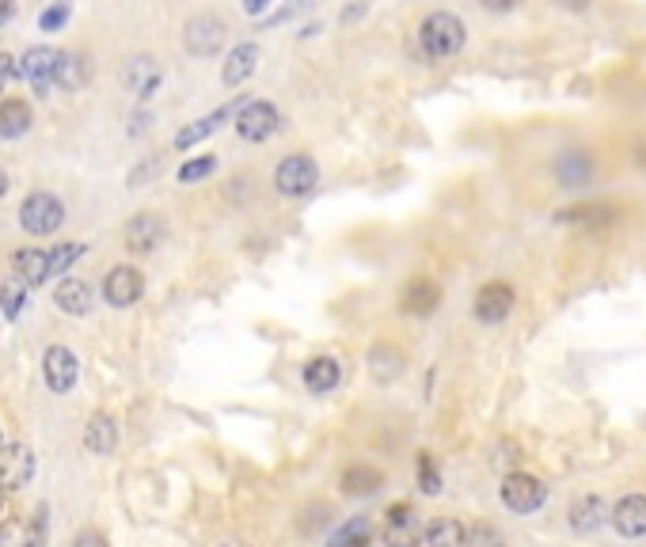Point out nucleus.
I'll list each match as a JSON object with an SVG mask.
<instances>
[{
	"mask_svg": "<svg viewBox=\"0 0 646 547\" xmlns=\"http://www.w3.org/2000/svg\"><path fill=\"white\" fill-rule=\"evenodd\" d=\"M4 517H12V510H8V491L0 487V521H4Z\"/></svg>",
	"mask_w": 646,
	"mask_h": 547,
	"instance_id": "c03bdc74",
	"label": "nucleus"
},
{
	"mask_svg": "<svg viewBox=\"0 0 646 547\" xmlns=\"http://www.w3.org/2000/svg\"><path fill=\"white\" fill-rule=\"evenodd\" d=\"M217 171V156H194L179 168V183H202Z\"/></svg>",
	"mask_w": 646,
	"mask_h": 547,
	"instance_id": "473e14b6",
	"label": "nucleus"
},
{
	"mask_svg": "<svg viewBox=\"0 0 646 547\" xmlns=\"http://www.w3.org/2000/svg\"><path fill=\"white\" fill-rule=\"evenodd\" d=\"M19 76V65H16V57L12 54H0V95L8 92V84Z\"/></svg>",
	"mask_w": 646,
	"mask_h": 547,
	"instance_id": "58836bf2",
	"label": "nucleus"
},
{
	"mask_svg": "<svg viewBox=\"0 0 646 547\" xmlns=\"http://www.w3.org/2000/svg\"><path fill=\"white\" fill-rule=\"evenodd\" d=\"M27 293H31V285L19 282L16 274H8V278L0 282V312H4V320H16L19 312H23Z\"/></svg>",
	"mask_w": 646,
	"mask_h": 547,
	"instance_id": "c85d7f7f",
	"label": "nucleus"
},
{
	"mask_svg": "<svg viewBox=\"0 0 646 547\" xmlns=\"http://www.w3.org/2000/svg\"><path fill=\"white\" fill-rule=\"evenodd\" d=\"M19 536H23V525H19L16 517H4L0 521V547H16Z\"/></svg>",
	"mask_w": 646,
	"mask_h": 547,
	"instance_id": "e433bc0d",
	"label": "nucleus"
},
{
	"mask_svg": "<svg viewBox=\"0 0 646 547\" xmlns=\"http://www.w3.org/2000/svg\"><path fill=\"white\" fill-rule=\"evenodd\" d=\"M240 111V103H225V107H217V111H209V114H202L198 122H187L183 130L175 133V149H194L198 141H206L209 133H217L221 126H225L232 114Z\"/></svg>",
	"mask_w": 646,
	"mask_h": 547,
	"instance_id": "ddd939ff",
	"label": "nucleus"
},
{
	"mask_svg": "<svg viewBox=\"0 0 646 547\" xmlns=\"http://www.w3.org/2000/svg\"><path fill=\"white\" fill-rule=\"evenodd\" d=\"M69 16H73V8H69L65 0H54V4H50V8L38 16V27H42L46 35H54V31H61V27L69 23Z\"/></svg>",
	"mask_w": 646,
	"mask_h": 547,
	"instance_id": "72a5a7b5",
	"label": "nucleus"
},
{
	"mask_svg": "<svg viewBox=\"0 0 646 547\" xmlns=\"http://www.w3.org/2000/svg\"><path fill=\"white\" fill-rule=\"evenodd\" d=\"M54 304L65 312V316H88V308H92V289L84 282H76V278H61L54 285Z\"/></svg>",
	"mask_w": 646,
	"mask_h": 547,
	"instance_id": "4be33fe9",
	"label": "nucleus"
},
{
	"mask_svg": "<svg viewBox=\"0 0 646 547\" xmlns=\"http://www.w3.org/2000/svg\"><path fill=\"white\" fill-rule=\"evenodd\" d=\"M369 369H373V377L377 380H392L403 373V358H399L392 346H373V354H369Z\"/></svg>",
	"mask_w": 646,
	"mask_h": 547,
	"instance_id": "7c9ffc66",
	"label": "nucleus"
},
{
	"mask_svg": "<svg viewBox=\"0 0 646 547\" xmlns=\"http://www.w3.org/2000/svg\"><path fill=\"white\" fill-rule=\"evenodd\" d=\"M380 483H384V475L377 468H369V464H358V468H350V472L342 475L346 494H377Z\"/></svg>",
	"mask_w": 646,
	"mask_h": 547,
	"instance_id": "c756f323",
	"label": "nucleus"
},
{
	"mask_svg": "<svg viewBox=\"0 0 646 547\" xmlns=\"http://www.w3.org/2000/svg\"><path fill=\"white\" fill-rule=\"evenodd\" d=\"M437 301H441V289L430 278H411L407 289H403V297H399L407 316H430L437 308Z\"/></svg>",
	"mask_w": 646,
	"mask_h": 547,
	"instance_id": "6ab92c4d",
	"label": "nucleus"
},
{
	"mask_svg": "<svg viewBox=\"0 0 646 547\" xmlns=\"http://www.w3.org/2000/svg\"><path fill=\"white\" fill-rule=\"evenodd\" d=\"M61 221H65V206L57 202L50 190L27 194L23 206H19V225H23V232H31V236H54L57 228H61Z\"/></svg>",
	"mask_w": 646,
	"mask_h": 547,
	"instance_id": "f03ea898",
	"label": "nucleus"
},
{
	"mask_svg": "<svg viewBox=\"0 0 646 547\" xmlns=\"http://www.w3.org/2000/svg\"><path fill=\"white\" fill-rule=\"evenodd\" d=\"M316 183H320V168H316V160L304 156V152L285 156L282 164L274 168V187L282 190L285 198H304V194L316 190Z\"/></svg>",
	"mask_w": 646,
	"mask_h": 547,
	"instance_id": "7ed1b4c3",
	"label": "nucleus"
},
{
	"mask_svg": "<svg viewBox=\"0 0 646 547\" xmlns=\"http://www.w3.org/2000/svg\"><path fill=\"white\" fill-rule=\"evenodd\" d=\"M255 69H259V46L255 42H240L228 54L225 69H221V80H225V88H240V84H247L255 76Z\"/></svg>",
	"mask_w": 646,
	"mask_h": 547,
	"instance_id": "a211bd4d",
	"label": "nucleus"
},
{
	"mask_svg": "<svg viewBox=\"0 0 646 547\" xmlns=\"http://www.w3.org/2000/svg\"><path fill=\"white\" fill-rule=\"evenodd\" d=\"M141 293H145V278H141L137 266H114L103 278V297L111 308H130V304L141 301Z\"/></svg>",
	"mask_w": 646,
	"mask_h": 547,
	"instance_id": "1a4fd4ad",
	"label": "nucleus"
},
{
	"mask_svg": "<svg viewBox=\"0 0 646 547\" xmlns=\"http://www.w3.org/2000/svg\"><path fill=\"white\" fill-rule=\"evenodd\" d=\"M160 80H164V73H160V65H156L152 57H133V61H126V69H122V84H126V92H133L137 99L156 95Z\"/></svg>",
	"mask_w": 646,
	"mask_h": 547,
	"instance_id": "2eb2a0df",
	"label": "nucleus"
},
{
	"mask_svg": "<svg viewBox=\"0 0 646 547\" xmlns=\"http://www.w3.org/2000/svg\"><path fill=\"white\" fill-rule=\"evenodd\" d=\"M225 547H236V544H225Z\"/></svg>",
	"mask_w": 646,
	"mask_h": 547,
	"instance_id": "09e8293b",
	"label": "nucleus"
},
{
	"mask_svg": "<svg viewBox=\"0 0 646 547\" xmlns=\"http://www.w3.org/2000/svg\"><path fill=\"white\" fill-rule=\"evenodd\" d=\"M605 502L597 498V494H582L574 506H570V529L582 532V536H589V532H597L601 525H605Z\"/></svg>",
	"mask_w": 646,
	"mask_h": 547,
	"instance_id": "b1692460",
	"label": "nucleus"
},
{
	"mask_svg": "<svg viewBox=\"0 0 646 547\" xmlns=\"http://www.w3.org/2000/svg\"><path fill=\"white\" fill-rule=\"evenodd\" d=\"M555 179H559L563 187H586L589 179H593V156L582 149L563 152V156L555 160Z\"/></svg>",
	"mask_w": 646,
	"mask_h": 547,
	"instance_id": "412c9836",
	"label": "nucleus"
},
{
	"mask_svg": "<svg viewBox=\"0 0 646 547\" xmlns=\"http://www.w3.org/2000/svg\"><path fill=\"white\" fill-rule=\"evenodd\" d=\"M118 445V426L111 415H92L84 426V449L95 456H111Z\"/></svg>",
	"mask_w": 646,
	"mask_h": 547,
	"instance_id": "5701e85b",
	"label": "nucleus"
},
{
	"mask_svg": "<svg viewBox=\"0 0 646 547\" xmlns=\"http://www.w3.org/2000/svg\"><path fill=\"white\" fill-rule=\"evenodd\" d=\"M50 255V278H57V274H69L73 270V263L84 255V244H57L54 251H46Z\"/></svg>",
	"mask_w": 646,
	"mask_h": 547,
	"instance_id": "2f4dec72",
	"label": "nucleus"
},
{
	"mask_svg": "<svg viewBox=\"0 0 646 547\" xmlns=\"http://www.w3.org/2000/svg\"><path fill=\"white\" fill-rule=\"evenodd\" d=\"M278 126H282V114H278L274 103H266V99L240 103V111H236V133L244 141H266Z\"/></svg>",
	"mask_w": 646,
	"mask_h": 547,
	"instance_id": "39448f33",
	"label": "nucleus"
},
{
	"mask_svg": "<svg viewBox=\"0 0 646 547\" xmlns=\"http://www.w3.org/2000/svg\"><path fill=\"white\" fill-rule=\"evenodd\" d=\"M35 479V453L27 445H0V487L4 491H23Z\"/></svg>",
	"mask_w": 646,
	"mask_h": 547,
	"instance_id": "0eeeda50",
	"label": "nucleus"
},
{
	"mask_svg": "<svg viewBox=\"0 0 646 547\" xmlns=\"http://www.w3.org/2000/svg\"><path fill=\"white\" fill-rule=\"evenodd\" d=\"M122 236H126V247H130L133 255H149L164 240V221L156 213H137L133 221H126Z\"/></svg>",
	"mask_w": 646,
	"mask_h": 547,
	"instance_id": "4468645a",
	"label": "nucleus"
},
{
	"mask_svg": "<svg viewBox=\"0 0 646 547\" xmlns=\"http://www.w3.org/2000/svg\"><path fill=\"white\" fill-rule=\"evenodd\" d=\"M384 544L388 547H418L422 544V521L418 510L407 502H396L384 517Z\"/></svg>",
	"mask_w": 646,
	"mask_h": 547,
	"instance_id": "6e6552de",
	"label": "nucleus"
},
{
	"mask_svg": "<svg viewBox=\"0 0 646 547\" xmlns=\"http://www.w3.org/2000/svg\"><path fill=\"white\" fill-rule=\"evenodd\" d=\"M487 12H513V8H521V0H479Z\"/></svg>",
	"mask_w": 646,
	"mask_h": 547,
	"instance_id": "a19ab883",
	"label": "nucleus"
},
{
	"mask_svg": "<svg viewBox=\"0 0 646 547\" xmlns=\"http://www.w3.org/2000/svg\"><path fill=\"white\" fill-rule=\"evenodd\" d=\"M464 23L453 16V12H434V16L422 19V27H418V42H422V54L430 57V61H445V57H453L464 50Z\"/></svg>",
	"mask_w": 646,
	"mask_h": 547,
	"instance_id": "f257e3e1",
	"label": "nucleus"
},
{
	"mask_svg": "<svg viewBox=\"0 0 646 547\" xmlns=\"http://www.w3.org/2000/svg\"><path fill=\"white\" fill-rule=\"evenodd\" d=\"M342 380V361L339 358H312L304 365V388L308 392H316V396H327L331 388H339Z\"/></svg>",
	"mask_w": 646,
	"mask_h": 547,
	"instance_id": "aec40b11",
	"label": "nucleus"
},
{
	"mask_svg": "<svg viewBox=\"0 0 646 547\" xmlns=\"http://www.w3.org/2000/svg\"><path fill=\"white\" fill-rule=\"evenodd\" d=\"M612 525L627 540L646 536V494H627V498H620L616 510H612Z\"/></svg>",
	"mask_w": 646,
	"mask_h": 547,
	"instance_id": "dca6fc26",
	"label": "nucleus"
},
{
	"mask_svg": "<svg viewBox=\"0 0 646 547\" xmlns=\"http://www.w3.org/2000/svg\"><path fill=\"white\" fill-rule=\"evenodd\" d=\"M42 377L50 384V392H69L80 377V365H76V354L69 346H50L42 354Z\"/></svg>",
	"mask_w": 646,
	"mask_h": 547,
	"instance_id": "9d476101",
	"label": "nucleus"
},
{
	"mask_svg": "<svg viewBox=\"0 0 646 547\" xmlns=\"http://www.w3.org/2000/svg\"><path fill=\"white\" fill-rule=\"evenodd\" d=\"M559 4H563V8H574V12H578V8H586L589 0H559Z\"/></svg>",
	"mask_w": 646,
	"mask_h": 547,
	"instance_id": "49530a36",
	"label": "nucleus"
},
{
	"mask_svg": "<svg viewBox=\"0 0 646 547\" xmlns=\"http://www.w3.org/2000/svg\"><path fill=\"white\" fill-rule=\"evenodd\" d=\"M240 4H244L247 16H263V12L270 8V4H274V0H240Z\"/></svg>",
	"mask_w": 646,
	"mask_h": 547,
	"instance_id": "79ce46f5",
	"label": "nucleus"
},
{
	"mask_svg": "<svg viewBox=\"0 0 646 547\" xmlns=\"http://www.w3.org/2000/svg\"><path fill=\"white\" fill-rule=\"evenodd\" d=\"M513 312V289L506 282H487L475 293V320L502 323Z\"/></svg>",
	"mask_w": 646,
	"mask_h": 547,
	"instance_id": "f8f14e48",
	"label": "nucleus"
},
{
	"mask_svg": "<svg viewBox=\"0 0 646 547\" xmlns=\"http://www.w3.org/2000/svg\"><path fill=\"white\" fill-rule=\"evenodd\" d=\"M183 46H187V54H194V57H213L221 46H225V19L209 16V12L187 19V27H183Z\"/></svg>",
	"mask_w": 646,
	"mask_h": 547,
	"instance_id": "20e7f679",
	"label": "nucleus"
},
{
	"mask_svg": "<svg viewBox=\"0 0 646 547\" xmlns=\"http://www.w3.org/2000/svg\"><path fill=\"white\" fill-rule=\"evenodd\" d=\"M54 61H57V50L50 46H31L23 61H19V76L35 88L38 95L50 92V84H54Z\"/></svg>",
	"mask_w": 646,
	"mask_h": 547,
	"instance_id": "9b49d317",
	"label": "nucleus"
},
{
	"mask_svg": "<svg viewBox=\"0 0 646 547\" xmlns=\"http://www.w3.org/2000/svg\"><path fill=\"white\" fill-rule=\"evenodd\" d=\"M464 536H468V529L453 517H437L434 525L422 532V540L430 547H464Z\"/></svg>",
	"mask_w": 646,
	"mask_h": 547,
	"instance_id": "cd10ccee",
	"label": "nucleus"
},
{
	"mask_svg": "<svg viewBox=\"0 0 646 547\" xmlns=\"http://www.w3.org/2000/svg\"><path fill=\"white\" fill-rule=\"evenodd\" d=\"M31 107L23 99H0V137L4 141H16L23 133L31 130Z\"/></svg>",
	"mask_w": 646,
	"mask_h": 547,
	"instance_id": "393cba45",
	"label": "nucleus"
},
{
	"mask_svg": "<svg viewBox=\"0 0 646 547\" xmlns=\"http://www.w3.org/2000/svg\"><path fill=\"white\" fill-rule=\"evenodd\" d=\"M548 502V487L540 483V479H532V475H521L513 472L502 479V506L513 513H532L540 510Z\"/></svg>",
	"mask_w": 646,
	"mask_h": 547,
	"instance_id": "423d86ee",
	"label": "nucleus"
},
{
	"mask_svg": "<svg viewBox=\"0 0 646 547\" xmlns=\"http://www.w3.org/2000/svg\"><path fill=\"white\" fill-rule=\"evenodd\" d=\"M12 274L27 285L50 282V255L42 247H19L12 251Z\"/></svg>",
	"mask_w": 646,
	"mask_h": 547,
	"instance_id": "f3484780",
	"label": "nucleus"
},
{
	"mask_svg": "<svg viewBox=\"0 0 646 547\" xmlns=\"http://www.w3.org/2000/svg\"><path fill=\"white\" fill-rule=\"evenodd\" d=\"M4 194H8V175L0 171V198H4Z\"/></svg>",
	"mask_w": 646,
	"mask_h": 547,
	"instance_id": "de8ad7c7",
	"label": "nucleus"
},
{
	"mask_svg": "<svg viewBox=\"0 0 646 547\" xmlns=\"http://www.w3.org/2000/svg\"><path fill=\"white\" fill-rule=\"evenodd\" d=\"M418 491L441 494V475H437V464L430 460V453L418 456Z\"/></svg>",
	"mask_w": 646,
	"mask_h": 547,
	"instance_id": "f704fd0d",
	"label": "nucleus"
},
{
	"mask_svg": "<svg viewBox=\"0 0 646 547\" xmlns=\"http://www.w3.org/2000/svg\"><path fill=\"white\" fill-rule=\"evenodd\" d=\"M84 80H88V61L84 54H57L54 61V84H61L65 92H76V88H84Z\"/></svg>",
	"mask_w": 646,
	"mask_h": 547,
	"instance_id": "bb28decb",
	"label": "nucleus"
},
{
	"mask_svg": "<svg viewBox=\"0 0 646 547\" xmlns=\"http://www.w3.org/2000/svg\"><path fill=\"white\" fill-rule=\"evenodd\" d=\"M373 521L369 517H350V521H342L339 529L331 532V540L327 547H373Z\"/></svg>",
	"mask_w": 646,
	"mask_h": 547,
	"instance_id": "a878e982",
	"label": "nucleus"
},
{
	"mask_svg": "<svg viewBox=\"0 0 646 547\" xmlns=\"http://www.w3.org/2000/svg\"><path fill=\"white\" fill-rule=\"evenodd\" d=\"M73 547H107V536H103V532H95V529H84L73 540Z\"/></svg>",
	"mask_w": 646,
	"mask_h": 547,
	"instance_id": "ea45409f",
	"label": "nucleus"
},
{
	"mask_svg": "<svg viewBox=\"0 0 646 547\" xmlns=\"http://www.w3.org/2000/svg\"><path fill=\"white\" fill-rule=\"evenodd\" d=\"M361 12H365V8H361V4H354V8H346V12H342V19H358Z\"/></svg>",
	"mask_w": 646,
	"mask_h": 547,
	"instance_id": "a18cd8bd",
	"label": "nucleus"
},
{
	"mask_svg": "<svg viewBox=\"0 0 646 547\" xmlns=\"http://www.w3.org/2000/svg\"><path fill=\"white\" fill-rule=\"evenodd\" d=\"M16 16V0H0V27Z\"/></svg>",
	"mask_w": 646,
	"mask_h": 547,
	"instance_id": "37998d69",
	"label": "nucleus"
},
{
	"mask_svg": "<svg viewBox=\"0 0 646 547\" xmlns=\"http://www.w3.org/2000/svg\"><path fill=\"white\" fill-rule=\"evenodd\" d=\"M464 547H506V540H502L498 529H491V525H475V529L464 536Z\"/></svg>",
	"mask_w": 646,
	"mask_h": 547,
	"instance_id": "c9c22d12",
	"label": "nucleus"
},
{
	"mask_svg": "<svg viewBox=\"0 0 646 547\" xmlns=\"http://www.w3.org/2000/svg\"><path fill=\"white\" fill-rule=\"evenodd\" d=\"M608 209L597 206H578V209H563V221H605Z\"/></svg>",
	"mask_w": 646,
	"mask_h": 547,
	"instance_id": "4c0bfd02",
	"label": "nucleus"
}]
</instances>
